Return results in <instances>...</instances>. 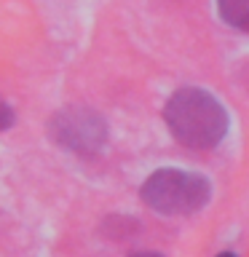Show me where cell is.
<instances>
[{"label":"cell","instance_id":"1","mask_svg":"<svg viewBox=\"0 0 249 257\" xmlns=\"http://www.w3.org/2000/svg\"><path fill=\"white\" fill-rule=\"evenodd\" d=\"M172 137L185 148L212 150L228 134V112L204 88H180L169 96L164 110Z\"/></svg>","mask_w":249,"mask_h":257},{"label":"cell","instance_id":"2","mask_svg":"<svg viewBox=\"0 0 249 257\" xmlns=\"http://www.w3.org/2000/svg\"><path fill=\"white\" fill-rule=\"evenodd\" d=\"M142 201L153 212L166 217H185L201 212L212 198L206 177L185 169H158L142 182Z\"/></svg>","mask_w":249,"mask_h":257},{"label":"cell","instance_id":"3","mask_svg":"<svg viewBox=\"0 0 249 257\" xmlns=\"http://www.w3.org/2000/svg\"><path fill=\"white\" fill-rule=\"evenodd\" d=\"M48 134L64 150L78 156H94L107 142V123L99 112L88 107H64L51 118Z\"/></svg>","mask_w":249,"mask_h":257},{"label":"cell","instance_id":"4","mask_svg":"<svg viewBox=\"0 0 249 257\" xmlns=\"http://www.w3.org/2000/svg\"><path fill=\"white\" fill-rule=\"evenodd\" d=\"M217 14L228 27L249 32V0H217Z\"/></svg>","mask_w":249,"mask_h":257},{"label":"cell","instance_id":"5","mask_svg":"<svg viewBox=\"0 0 249 257\" xmlns=\"http://www.w3.org/2000/svg\"><path fill=\"white\" fill-rule=\"evenodd\" d=\"M14 120H16V115H14L11 104H8V102L3 99V96H0V132L11 128V126H14Z\"/></svg>","mask_w":249,"mask_h":257},{"label":"cell","instance_id":"6","mask_svg":"<svg viewBox=\"0 0 249 257\" xmlns=\"http://www.w3.org/2000/svg\"><path fill=\"white\" fill-rule=\"evenodd\" d=\"M132 257H164V254H158V252H134Z\"/></svg>","mask_w":249,"mask_h":257},{"label":"cell","instance_id":"7","mask_svg":"<svg viewBox=\"0 0 249 257\" xmlns=\"http://www.w3.org/2000/svg\"><path fill=\"white\" fill-rule=\"evenodd\" d=\"M217 257H238V254H233V252H220Z\"/></svg>","mask_w":249,"mask_h":257}]
</instances>
